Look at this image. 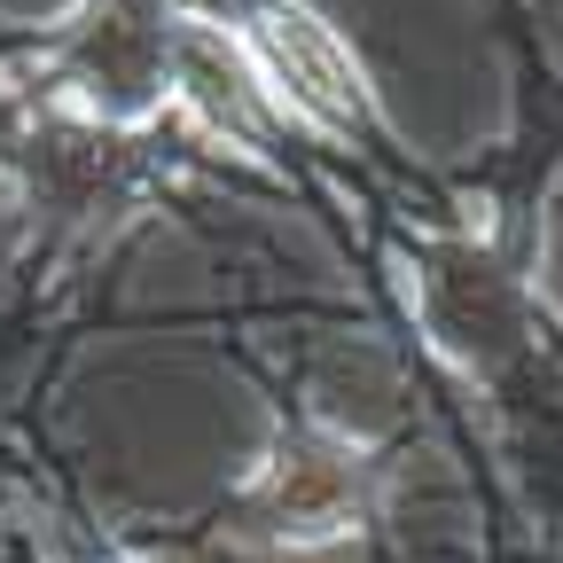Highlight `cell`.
<instances>
[{"mask_svg":"<svg viewBox=\"0 0 563 563\" xmlns=\"http://www.w3.org/2000/svg\"><path fill=\"white\" fill-rule=\"evenodd\" d=\"M361 454H352L344 439L329 431H298V439H282V454L266 462L258 493H251V525L266 540H336L352 517H361Z\"/></svg>","mask_w":563,"mask_h":563,"instance_id":"cell-1","label":"cell"},{"mask_svg":"<svg viewBox=\"0 0 563 563\" xmlns=\"http://www.w3.org/2000/svg\"><path fill=\"white\" fill-rule=\"evenodd\" d=\"M251 63L258 79L282 87L306 118L321 125H361L368 118V87H361V63L344 55V40L306 16V9H282V0H266L258 24H251Z\"/></svg>","mask_w":563,"mask_h":563,"instance_id":"cell-2","label":"cell"},{"mask_svg":"<svg viewBox=\"0 0 563 563\" xmlns=\"http://www.w3.org/2000/svg\"><path fill=\"white\" fill-rule=\"evenodd\" d=\"M165 79H173V95H180L211 133H228V141H266V125H274L266 79H258V63H251L228 32H211V24H173V32H165Z\"/></svg>","mask_w":563,"mask_h":563,"instance_id":"cell-3","label":"cell"},{"mask_svg":"<svg viewBox=\"0 0 563 563\" xmlns=\"http://www.w3.org/2000/svg\"><path fill=\"white\" fill-rule=\"evenodd\" d=\"M165 32L173 24H157L150 9H95L87 16V32H79V79L95 87V95H110V102H141L157 79H165Z\"/></svg>","mask_w":563,"mask_h":563,"instance_id":"cell-4","label":"cell"}]
</instances>
